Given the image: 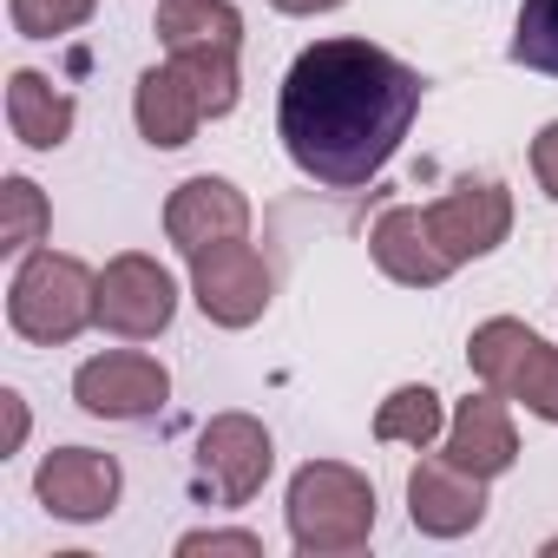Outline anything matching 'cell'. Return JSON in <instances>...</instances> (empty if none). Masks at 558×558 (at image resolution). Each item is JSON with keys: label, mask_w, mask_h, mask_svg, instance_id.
Returning a JSON list of instances; mask_svg holds the SVG:
<instances>
[{"label": "cell", "mask_w": 558, "mask_h": 558, "mask_svg": "<svg viewBox=\"0 0 558 558\" xmlns=\"http://www.w3.org/2000/svg\"><path fill=\"white\" fill-rule=\"evenodd\" d=\"M165 236L184 256H197L210 243H236V236H250V197L230 178H184L165 204Z\"/></svg>", "instance_id": "cell-11"}, {"label": "cell", "mask_w": 558, "mask_h": 558, "mask_svg": "<svg viewBox=\"0 0 558 558\" xmlns=\"http://www.w3.org/2000/svg\"><path fill=\"white\" fill-rule=\"evenodd\" d=\"M0 408H8V453H14V447L27 440V401L8 388V395H0Z\"/></svg>", "instance_id": "cell-24"}, {"label": "cell", "mask_w": 558, "mask_h": 558, "mask_svg": "<svg viewBox=\"0 0 558 558\" xmlns=\"http://www.w3.org/2000/svg\"><path fill=\"white\" fill-rule=\"evenodd\" d=\"M171 316H178V283L165 276L158 256L125 250V256H112V263L99 269V329H106V336H119V342H151V336L171 329Z\"/></svg>", "instance_id": "cell-6"}, {"label": "cell", "mask_w": 558, "mask_h": 558, "mask_svg": "<svg viewBox=\"0 0 558 558\" xmlns=\"http://www.w3.org/2000/svg\"><path fill=\"white\" fill-rule=\"evenodd\" d=\"M368 250H375L381 276H395V283H408V290H434V283H447V276H453V263H447V250L434 243L421 204H388V210L375 217Z\"/></svg>", "instance_id": "cell-13"}, {"label": "cell", "mask_w": 558, "mask_h": 558, "mask_svg": "<svg viewBox=\"0 0 558 558\" xmlns=\"http://www.w3.org/2000/svg\"><path fill=\"white\" fill-rule=\"evenodd\" d=\"M427 80L375 40H316L296 53L276 99L290 165L329 191H362L401 151Z\"/></svg>", "instance_id": "cell-1"}, {"label": "cell", "mask_w": 558, "mask_h": 558, "mask_svg": "<svg viewBox=\"0 0 558 558\" xmlns=\"http://www.w3.org/2000/svg\"><path fill=\"white\" fill-rule=\"evenodd\" d=\"M8 323L40 349L73 342L86 323H99V276L80 256L34 250L14 276V290H8Z\"/></svg>", "instance_id": "cell-3"}, {"label": "cell", "mask_w": 558, "mask_h": 558, "mask_svg": "<svg viewBox=\"0 0 558 558\" xmlns=\"http://www.w3.org/2000/svg\"><path fill=\"white\" fill-rule=\"evenodd\" d=\"M191 296L217 329H250L269 310V263L236 236L191 256Z\"/></svg>", "instance_id": "cell-7"}, {"label": "cell", "mask_w": 558, "mask_h": 558, "mask_svg": "<svg viewBox=\"0 0 558 558\" xmlns=\"http://www.w3.org/2000/svg\"><path fill=\"white\" fill-rule=\"evenodd\" d=\"M375 532V486L368 473L342 466V460H310L290 480V538L310 558H336V551H362Z\"/></svg>", "instance_id": "cell-2"}, {"label": "cell", "mask_w": 558, "mask_h": 558, "mask_svg": "<svg viewBox=\"0 0 558 558\" xmlns=\"http://www.w3.org/2000/svg\"><path fill=\"white\" fill-rule=\"evenodd\" d=\"M447 460L480 473V480H499L512 460H519V434H512V414H506V395H466L447 421Z\"/></svg>", "instance_id": "cell-14"}, {"label": "cell", "mask_w": 558, "mask_h": 558, "mask_svg": "<svg viewBox=\"0 0 558 558\" xmlns=\"http://www.w3.org/2000/svg\"><path fill=\"white\" fill-rule=\"evenodd\" d=\"M158 40L165 53H236L243 47V14L230 0H158Z\"/></svg>", "instance_id": "cell-16"}, {"label": "cell", "mask_w": 558, "mask_h": 558, "mask_svg": "<svg viewBox=\"0 0 558 558\" xmlns=\"http://www.w3.org/2000/svg\"><path fill=\"white\" fill-rule=\"evenodd\" d=\"M512 60L525 73L558 80V0H519V21H512Z\"/></svg>", "instance_id": "cell-19"}, {"label": "cell", "mask_w": 558, "mask_h": 558, "mask_svg": "<svg viewBox=\"0 0 558 558\" xmlns=\"http://www.w3.org/2000/svg\"><path fill=\"white\" fill-rule=\"evenodd\" d=\"M47 236V197L34 178H8L0 184V250H34Z\"/></svg>", "instance_id": "cell-20"}, {"label": "cell", "mask_w": 558, "mask_h": 558, "mask_svg": "<svg viewBox=\"0 0 558 558\" xmlns=\"http://www.w3.org/2000/svg\"><path fill=\"white\" fill-rule=\"evenodd\" d=\"M440 427H447L440 395L421 388V381H414V388H395V395L381 401V414H375V440H401V447H434Z\"/></svg>", "instance_id": "cell-18"}, {"label": "cell", "mask_w": 558, "mask_h": 558, "mask_svg": "<svg viewBox=\"0 0 558 558\" xmlns=\"http://www.w3.org/2000/svg\"><path fill=\"white\" fill-rule=\"evenodd\" d=\"M408 519L427 538H460V532H473L486 519V480L453 466L447 453H434V460H421L408 473Z\"/></svg>", "instance_id": "cell-12"}, {"label": "cell", "mask_w": 558, "mask_h": 558, "mask_svg": "<svg viewBox=\"0 0 558 558\" xmlns=\"http://www.w3.org/2000/svg\"><path fill=\"white\" fill-rule=\"evenodd\" d=\"M34 493H40V506L53 519H73V525L106 519L119 506V460L112 453H93V447H60V453L40 460Z\"/></svg>", "instance_id": "cell-10"}, {"label": "cell", "mask_w": 558, "mask_h": 558, "mask_svg": "<svg viewBox=\"0 0 558 558\" xmlns=\"http://www.w3.org/2000/svg\"><path fill=\"white\" fill-rule=\"evenodd\" d=\"M8 125H14V138L21 145H34V151H53V145H66V132H73V99L47 80V73H14L8 80Z\"/></svg>", "instance_id": "cell-17"}, {"label": "cell", "mask_w": 558, "mask_h": 558, "mask_svg": "<svg viewBox=\"0 0 558 558\" xmlns=\"http://www.w3.org/2000/svg\"><path fill=\"white\" fill-rule=\"evenodd\" d=\"M132 119H138V132H145V145L178 151V145H191V132L204 125V99H197V86L184 80V66L171 60V66H151V73L138 80Z\"/></svg>", "instance_id": "cell-15"}, {"label": "cell", "mask_w": 558, "mask_h": 558, "mask_svg": "<svg viewBox=\"0 0 558 558\" xmlns=\"http://www.w3.org/2000/svg\"><path fill=\"white\" fill-rule=\"evenodd\" d=\"M73 401L99 421H151L171 401V375H165V362H151L138 349H112V355L80 362Z\"/></svg>", "instance_id": "cell-8"}, {"label": "cell", "mask_w": 558, "mask_h": 558, "mask_svg": "<svg viewBox=\"0 0 558 558\" xmlns=\"http://www.w3.org/2000/svg\"><path fill=\"white\" fill-rule=\"evenodd\" d=\"M466 362L493 395L532 408L538 421H558V349L545 336H532L525 323H512V316L480 323L466 342Z\"/></svg>", "instance_id": "cell-4"}, {"label": "cell", "mask_w": 558, "mask_h": 558, "mask_svg": "<svg viewBox=\"0 0 558 558\" xmlns=\"http://www.w3.org/2000/svg\"><path fill=\"white\" fill-rule=\"evenodd\" d=\"M427 230H434V243L447 250V263L460 269V263H473V256H486V250L506 243V230H512V197H506V184H493V178H466V184H453L447 197L427 204Z\"/></svg>", "instance_id": "cell-9"}, {"label": "cell", "mask_w": 558, "mask_h": 558, "mask_svg": "<svg viewBox=\"0 0 558 558\" xmlns=\"http://www.w3.org/2000/svg\"><path fill=\"white\" fill-rule=\"evenodd\" d=\"M99 0H14V34L27 40H53V34H73L93 21Z\"/></svg>", "instance_id": "cell-21"}, {"label": "cell", "mask_w": 558, "mask_h": 558, "mask_svg": "<svg viewBox=\"0 0 558 558\" xmlns=\"http://www.w3.org/2000/svg\"><path fill=\"white\" fill-rule=\"evenodd\" d=\"M532 178H538L545 197H558V119L532 138Z\"/></svg>", "instance_id": "cell-23"}, {"label": "cell", "mask_w": 558, "mask_h": 558, "mask_svg": "<svg viewBox=\"0 0 558 558\" xmlns=\"http://www.w3.org/2000/svg\"><path fill=\"white\" fill-rule=\"evenodd\" d=\"M276 453H269V427L250 421V414H217L204 434H197V499L210 506H250L269 480Z\"/></svg>", "instance_id": "cell-5"}, {"label": "cell", "mask_w": 558, "mask_h": 558, "mask_svg": "<svg viewBox=\"0 0 558 558\" xmlns=\"http://www.w3.org/2000/svg\"><path fill=\"white\" fill-rule=\"evenodd\" d=\"M269 8H283V14H329V8H342V0H269Z\"/></svg>", "instance_id": "cell-25"}, {"label": "cell", "mask_w": 558, "mask_h": 558, "mask_svg": "<svg viewBox=\"0 0 558 558\" xmlns=\"http://www.w3.org/2000/svg\"><path fill=\"white\" fill-rule=\"evenodd\" d=\"M178 551H184V558H197V551H243V558H256L263 538H256V532H184Z\"/></svg>", "instance_id": "cell-22"}]
</instances>
